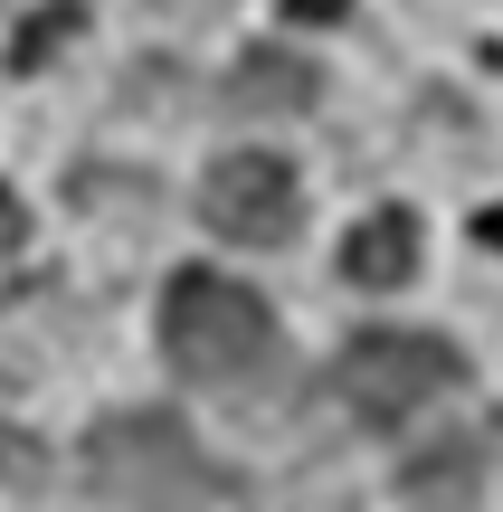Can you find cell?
I'll list each match as a JSON object with an SVG mask.
<instances>
[{"instance_id": "3957f363", "label": "cell", "mask_w": 503, "mask_h": 512, "mask_svg": "<svg viewBox=\"0 0 503 512\" xmlns=\"http://www.w3.org/2000/svg\"><path fill=\"white\" fill-rule=\"evenodd\" d=\"M456 380H466V361H456L437 332H361V342L342 351V399L371 427H409L418 408L447 399Z\"/></svg>"}, {"instance_id": "52a82bcc", "label": "cell", "mask_w": 503, "mask_h": 512, "mask_svg": "<svg viewBox=\"0 0 503 512\" xmlns=\"http://www.w3.org/2000/svg\"><path fill=\"white\" fill-rule=\"evenodd\" d=\"M76 29H86V10H76V0H48V10H38L29 29L10 38V67H19V76H29V67H48L57 48H76Z\"/></svg>"}, {"instance_id": "9c48e42d", "label": "cell", "mask_w": 503, "mask_h": 512, "mask_svg": "<svg viewBox=\"0 0 503 512\" xmlns=\"http://www.w3.org/2000/svg\"><path fill=\"white\" fill-rule=\"evenodd\" d=\"M29 238V209H19V190H0V256Z\"/></svg>"}, {"instance_id": "7a4b0ae2", "label": "cell", "mask_w": 503, "mask_h": 512, "mask_svg": "<svg viewBox=\"0 0 503 512\" xmlns=\"http://www.w3.org/2000/svg\"><path fill=\"white\" fill-rule=\"evenodd\" d=\"M162 351H171V370H190V380H247V370L276 351V313H266L238 275L181 266L171 294H162Z\"/></svg>"}, {"instance_id": "6da1fadb", "label": "cell", "mask_w": 503, "mask_h": 512, "mask_svg": "<svg viewBox=\"0 0 503 512\" xmlns=\"http://www.w3.org/2000/svg\"><path fill=\"white\" fill-rule=\"evenodd\" d=\"M86 484L124 512H200L209 503V465L190 446V427L171 408H124L86 437Z\"/></svg>"}, {"instance_id": "ba28073f", "label": "cell", "mask_w": 503, "mask_h": 512, "mask_svg": "<svg viewBox=\"0 0 503 512\" xmlns=\"http://www.w3.org/2000/svg\"><path fill=\"white\" fill-rule=\"evenodd\" d=\"M29 465H38L29 437H0V484H29Z\"/></svg>"}, {"instance_id": "8992f818", "label": "cell", "mask_w": 503, "mask_h": 512, "mask_svg": "<svg viewBox=\"0 0 503 512\" xmlns=\"http://www.w3.org/2000/svg\"><path fill=\"white\" fill-rule=\"evenodd\" d=\"M314 86H323V76L304 67V57H285V48H247L238 76H228V105H238V114H304V105H314Z\"/></svg>"}, {"instance_id": "277c9868", "label": "cell", "mask_w": 503, "mask_h": 512, "mask_svg": "<svg viewBox=\"0 0 503 512\" xmlns=\"http://www.w3.org/2000/svg\"><path fill=\"white\" fill-rule=\"evenodd\" d=\"M200 209H209V228L238 238V247H285L295 219H304L295 162H276V152H228V162H209Z\"/></svg>"}, {"instance_id": "5b68a950", "label": "cell", "mask_w": 503, "mask_h": 512, "mask_svg": "<svg viewBox=\"0 0 503 512\" xmlns=\"http://www.w3.org/2000/svg\"><path fill=\"white\" fill-rule=\"evenodd\" d=\"M342 275L371 294H399L418 275V219L409 209H371V219L352 228V247H342Z\"/></svg>"}, {"instance_id": "30bf717a", "label": "cell", "mask_w": 503, "mask_h": 512, "mask_svg": "<svg viewBox=\"0 0 503 512\" xmlns=\"http://www.w3.org/2000/svg\"><path fill=\"white\" fill-rule=\"evenodd\" d=\"M285 10H295V19H342L352 0H285Z\"/></svg>"}]
</instances>
